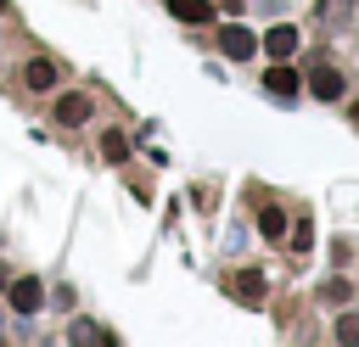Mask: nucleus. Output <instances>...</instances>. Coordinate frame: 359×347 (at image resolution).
<instances>
[{
  "label": "nucleus",
  "instance_id": "1",
  "mask_svg": "<svg viewBox=\"0 0 359 347\" xmlns=\"http://www.w3.org/2000/svg\"><path fill=\"white\" fill-rule=\"evenodd\" d=\"M219 50H224V56H230V62H247V56H252V50H258V39H252V34H247V28H241V22H230V28H224V34H219Z\"/></svg>",
  "mask_w": 359,
  "mask_h": 347
},
{
  "label": "nucleus",
  "instance_id": "2",
  "mask_svg": "<svg viewBox=\"0 0 359 347\" xmlns=\"http://www.w3.org/2000/svg\"><path fill=\"white\" fill-rule=\"evenodd\" d=\"M264 50H269L275 62H286V56L297 50V28H286V22H280V28H269V34H264Z\"/></svg>",
  "mask_w": 359,
  "mask_h": 347
},
{
  "label": "nucleus",
  "instance_id": "3",
  "mask_svg": "<svg viewBox=\"0 0 359 347\" xmlns=\"http://www.w3.org/2000/svg\"><path fill=\"white\" fill-rule=\"evenodd\" d=\"M264 90H269V95H280V101H292V95H297V73L275 62V67L264 73Z\"/></svg>",
  "mask_w": 359,
  "mask_h": 347
},
{
  "label": "nucleus",
  "instance_id": "4",
  "mask_svg": "<svg viewBox=\"0 0 359 347\" xmlns=\"http://www.w3.org/2000/svg\"><path fill=\"white\" fill-rule=\"evenodd\" d=\"M309 90H314L320 101H337V95H342V73H337V67H314V73H309Z\"/></svg>",
  "mask_w": 359,
  "mask_h": 347
},
{
  "label": "nucleus",
  "instance_id": "5",
  "mask_svg": "<svg viewBox=\"0 0 359 347\" xmlns=\"http://www.w3.org/2000/svg\"><path fill=\"white\" fill-rule=\"evenodd\" d=\"M39 297H45V291H39V280H34V274H22V280L11 285V308H17V313H34V308H39Z\"/></svg>",
  "mask_w": 359,
  "mask_h": 347
},
{
  "label": "nucleus",
  "instance_id": "6",
  "mask_svg": "<svg viewBox=\"0 0 359 347\" xmlns=\"http://www.w3.org/2000/svg\"><path fill=\"white\" fill-rule=\"evenodd\" d=\"M230 291H236L241 302H264V274H258V269H241V274L230 280Z\"/></svg>",
  "mask_w": 359,
  "mask_h": 347
},
{
  "label": "nucleus",
  "instance_id": "7",
  "mask_svg": "<svg viewBox=\"0 0 359 347\" xmlns=\"http://www.w3.org/2000/svg\"><path fill=\"white\" fill-rule=\"evenodd\" d=\"M168 11L180 22H213V0H168Z\"/></svg>",
  "mask_w": 359,
  "mask_h": 347
},
{
  "label": "nucleus",
  "instance_id": "8",
  "mask_svg": "<svg viewBox=\"0 0 359 347\" xmlns=\"http://www.w3.org/2000/svg\"><path fill=\"white\" fill-rule=\"evenodd\" d=\"M56 118H62V123H84V118H90V101H84V95H62V101H56Z\"/></svg>",
  "mask_w": 359,
  "mask_h": 347
},
{
  "label": "nucleus",
  "instance_id": "9",
  "mask_svg": "<svg viewBox=\"0 0 359 347\" xmlns=\"http://www.w3.org/2000/svg\"><path fill=\"white\" fill-rule=\"evenodd\" d=\"M28 84H34V90H50V84H56V62H45V56L28 62Z\"/></svg>",
  "mask_w": 359,
  "mask_h": 347
},
{
  "label": "nucleus",
  "instance_id": "10",
  "mask_svg": "<svg viewBox=\"0 0 359 347\" xmlns=\"http://www.w3.org/2000/svg\"><path fill=\"white\" fill-rule=\"evenodd\" d=\"M258 229H264L269 241H280V235H286V218H280V207H264V213H258Z\"/></svg>",
  "mask_w": 359,
  "mask_h": 347
},
{
  "label": "nucleus",
  "instance_id": "11",
  "mask_svg": "<svg viewBox=\"0 0 359 347\" xmlns=\"http://www.w3.org/2000/svg\"><path fill=\"white\" fill-rule=\"evenodd\" d=\"M101 151H107V162H123V157H129V140H123V134H107Z\"/></svg>",
  "mask_w": 359,
  "mask_h": 347
},
{
  "label": "nucleus",
  "instance_id": "12",
  "mask_svg": "<svg viewBox=\"0 0 359 347\" xmlns=\"http://www.w3.org/2000/svg\"><path fill=\"white\" fill-rule=\"evenodd\" d=\"M348 6H353V0H320V17H325V22H348Z\"/></svg>",
  "mask_w": 359,
  "mask_h": 347
},
{
  "label": "nucleus",
  "instance_id": "13",
  "mask_svg": "<svg viewBox=\"0 0 359 347\" xmlns=\"http://www.w3.org/2000/svg\"><path fill=\"white\" fill-rule=\"evenodd\" d=\"M337 336H342V341H359V319H353V313H348V319H342V325H337Z\"/></svg>",
  "mask_w": 359,
  "mask_h": 347
},
{
  "label": "nucleus",
  "instance_id": "14",
  "mask_svg": "<svg viewBox=\"0 0 359 347\" xmlns=\"http://www.w3.org/2000/svg\"><path fill=\"white\" fill-rule=\"evenodd\" d=\"M353 123H359V106H353Z\"/></svg>",
  "mask_w": 359,
  "mask_h": 347
}]
</instances>
